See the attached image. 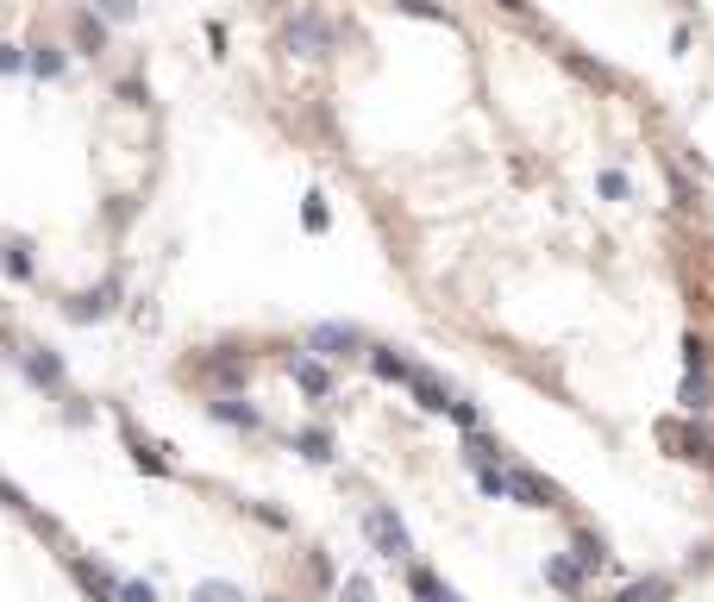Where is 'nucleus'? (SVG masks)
<instances>
[{"instance_id": "f8f14e48", "label": "nucleus", "mask_w": 714, "mask_h": 602, "mask_svg": "<svg viewBox=\"0 0 714 602\" xmlns=\"http://www.w3.org/2000/svg\"><path fill=\"white\" fill-rule=\"evenodd\" d=\"M614 602H671V577H639V584H627Z\"/></svg>"}, {"instance_id": "0eeeda50", "label": "nucleus", "mask_w": 714, "mask_h": 602, "mask_svg": "<svg viewBox=\"0 0 714 602\" xmlns=\"http://www.w3.org/2000/svg\"><path fill=\"white\" fill-rule=\"evenodd\" d=\"M289 377H295L314 402H326V396H332V377H326V364H320L314 352H295V358H289Z\"/></svg>"}, {"instance_id": "c756f323", "label": "nucleus", "mask_w": 714, "mask_h": 602, "mask_svg": "<svg viewBox=\"0 0 714 602\" xmlns=\"http://www.w3.org/2000/svg\"><path fill=\"white\" fill-rule=\"evenodd\" d=\"M270 602H282V596H270Z\"/></svg>"}, {"instance_id": "ddd939ff", "label": "nucleus", "mask_w": 714, "mask_h": 602, "mask_svg": "<svg viewBox=\"0 0 714 602\" xmlns=\"http://www.w3.org/2000/svg\"><path fill=\"white\" fill-rule=\"evenodd\" d=\"M32 76H44V82L63 76V51H57V44H32Z\"/></svg>"}, {"instance_id": "393cba45", "label": "nucleus", "mask_w": 714, "mask_h": 602, "mask_svg": "<svg viewBox=\"0 0 714 602\" xmlns=\"http://www.w3.org/2000/svg\"><path fill=\"white\" fill-rule=\"evenodd\" d=\"M339 602H376V590H370V577H345V590H339Z\"/></svg>"}, {"instance_id": "7ed1b4c3", "label": "nucleus", "mask_w": 714, "mask_h": 602, "mask_svg": "<svg viewBox=\"0 0 714 602\" xmlns=\"http://www.w3.org/2000/svg\"><path fill=\"white\" fill-rule=\"evenodd\" d=\"M364 345V333L351 327V320H320L314 333H307V352L314 358H345V352H357Z\"/></svg>"}, {"instance_id": "412c9836", "label": "nucleus", "mask_w": 714, "mask_h": 602, "mask_svg": "<svg viewBox=\"0 0 714 602\" xmlns=\"http://www.w3.org/2000/svg\"><path fill=\"white\" fill-rule=\"evenodd\" d=\"M301 220H307V233H326V195H307V207H301Z\"/></svg>"}, {"instance_id": "cd10ccee", "label": "nucleus", "mask_w": 714, "mask_h": 602, "mask_svg": "<svg viewBox=\"0 0 714 602\" xmlns=\"http://www.w3.org/2000/svg\"><path fill=\"white\" fill-rule=\"evenodd\" d=\"M401 13H420V19H445V7H433V0H401Z\"/></svg>"}, {"instance_id": "f03ea898", "label": "nucleus", "mask_w": 714, "mask_h": 602, "mask_svg": "<svg viewBox=\"0 0 714 602\" xmlns=\"http://www.w3.org/2000/svg\"><path fill=\"white\" fill-rule=\"evenodd\" d=\"M282 44H289L295 57H326L332 51V26H326V13L320 7H301L289 19V32H282Z\"/></svg>"}, {"instance_id": "f257e3e1", "label": "nucleus", "mask_w": 714, "mask_h": 602, "mask_svg": "<svg viewBox=\"0 0 714 602\" xmlns=\"http://www.w3.org/2000/svg\"><path fill=\"white\" fill-rule=\"evenodd\" d=\"M364 534H370V552H383V559H395V565L414 559V540H408V527H401V515L389 502L364 508Z\"/></svg>"}, {"instance_id": "39448f33", "label": "nucleus", "mask_w": 714, "mask_h": 602, "mask_svg": "<svg viewBox=\"0 0 714 602\" xmlns=\"http://www.w3.org/2000/svg\"><path fill=\"white\" fill-rule=\"evenodd\" d=\"M408 389H414V402H420L426 414H451V408L464 402V396H458V389H451L445 377H433V370H414V383H408Z\"/></svg>"}, {"instance_id": "6e6552de", "label": "nucleus", "mask_w": 714, "mask_h": 602, "mask_svg": "<svg viewBox=\"0 0 714 602\" xmlns=\"http://www.w3.org/2000/svg\"><path fill=\"white\" fill-rule=\"evenodd\" d=\"M408 590H414V602H464L458 590L445 584V577H433L426 565H414V571H408Z\"/></svg>"}, {"instance_id": "2eb2a0df", "label": "nucleus", "mask_w": 714, "mask_h": 602, "mask_svg": "<svg viewBox=\"0 0 714 602\" xmlns=\"http://www.w3.org/2000/svg\"><path fill=\"white\" fill-rule=\"evenodd\" d=\"M188 602H245V590L238 584H220V577H207V584H195V596Z\"/></svg>"}, {"instance_id": "9d476101", "label": "nucleus", "mask_w": 714, "mask_h": 602, "mask_svg": "<svg viewBox=\"0 0 714 602\" xmlns=\"http://www.w3.org/2000/svg\"><path fill=\"white\" fill-rule=\"evenodd\" d=\"M677 402H683L689 414H702V408L714 402V383H708V370H683V389H677Z\"/></svg>"}, {"instance_id": "9b49d317", "label": "nucleus", "mask_w": 714, "mask_h": 602, "mask_svg": "<svg viewBox=\"0 0 714 602\" xmlns=\"http://www.w3.org/2000/svg\"><path fill=\"white\" fill-rule=\"evenodd\" d=\"M545 584L564 590V596H577L583 590V565L577 559H545Z\"/></svg>"}, {"instance_id": "20e7f679", "label": "nucleus", "mask_w": 714, "mask_h": 602, "mask_svg": "<svg viewBox=\"0 0 714 602\" xmlns=\"http://www.w3.org/2000/svg\"><path fill=\"white\" fill-rule=\"evenodd\" d=\"M508 502H520V508H564V496H558L539 471H527V465L508 471Z\"/></svg>"}, {"instance_id": "6ab92c4d", "label": "nucleus", "mask_w": 714, "mask_h": 602, "mask_svg": "<svg viewBox=\"0 0 714 602\" xmlns=\"http://www.w3.org/2000/svg\"><path fill=\"white\" fill-rule=\"evenodd\" d=\"M26 370H32L38 383H63V364H57V352H32V364H26Z\"/></svg>"}, {"instance_id": "423d86ee", "label": "nucleus", "mask_w": 714, "mask_h": 602, "mask_svg": "<svg viewBox=\"0 0 714 602\" xmlns=\"http://www.w3.org/2000/svg\"><path fill=\"white\" fill-rule=\"evenodd\" d=\"M658 439L671 446L677 458H714V439H708V427H683V421H664L658 427Z\"/></svg>"}, {"instance_id": "c85d7f7f", "label": "nucleus", "mask_w": 714, "mask_h": 602, "mask_svg": "<svg viewBox=\"0 0 714 602\" xmlns=\"http://www.w3.org/2000/svg\"><path fill=\"white\" fill-rule=\"evenodd\" d=\"M495 7H508V13H527V0H495Z\"/></svg>"}, {"instance_id": "b1692460", "label": "nucleus", "mask_w": 714, "mask_h": 602, "mask_svg": "<svg viewBox=\"0 0 714 602\" xmlns=\"http://www.w3.org/2000/svg\"><path fill=\"white\" fill-rule=\"evenodd\" d=\"M13 69H32V51H19V44H0V76H13Z\"/></svg>"}, {"instance_id": "1a4fd4ad", "label": "nucleus", "mask_w": 714, "mask_h": 602, "mask_svg": "<svg viewBox=\"0 0 714 602\" xmlns=\"http://www.w3.org/2000/svg\"><path fill=\"white\" fill-rule=\"evenodd\" d=\"M370 370H376L383 383H414V370H420V364H408V358L395 352V345H376V352H370Z\"/></svg>"}, {"instance_id": "4468645a", "label": "nucleus", "mask_w": 714, "mask_h": 602, "mask_svg": "<svg viewBox=\"0 0 714 602\" xmlns=\"http://www.w3.org/2000/svg\"><path fill=\"white\" fill-rule=\"evenodd\" d=\"M0 264H7V276H19V283H26V276H32V258H26V239H7V245H0Z\"/></svg>"}, {"instance_id": "bb28decb", "label": "nucleus", "mask_w": 714, "mask_h": 602, "mask_svg": "<svg viewBox=\"0 0 714 602\" xmlns=\"http://www.w3.org/2000/svg\"><path fill=\"white\" fill-rule=\"evenodd\" d=\"M138 0H101V19H132Z\"/></svg>"}, {"instance_id": "a211bd4d", "label": "nucleus", "mask_w": 714, "mask_h": 602, "mask_svg": "<svg viewBox=\"0 0 714 602\" xmlns=\"http://www.w3.org/2000/svg\"><path fill=\"white\" fill-rule=\"evenodd\" d=\"M577 565H583V571L608 565V546H602V534H577Z\"/></svg>"}, {"instance_id": "f3484780", "label": "nucleus", "mask_w": 714, "mask_h": 602, "mask_svg": "<svg viewBox=\"0 0 714 602\" xmlns=\"http://www.w3.org/2000/svg\"><path fill=\"white\" fill-rule=\"evenodd\" d=\"M295 446H301L307 458H320V465H326V458H332V433H326V427H307V433H295Z\"/></svg>"}, {"instance_id": "4be33fe9", "label": "nucleus", "mask_w": 714, "mask_h": 602, "mask_svg": "<svg viewBox=\"0 0 714 602\" xmlns=\"http://www.w3.org/2000/svg\"><path fill=\"white\" fill-rule=\"evenodd\" d=\"M595 189H602L608 201H627V195H633V182H627L621 170H602V182H595Z\"/></svg>"}, {"instance_id": "5701e85b", "label": "nucleus", "mask_w": 714, "mask_h": 602, "mask_svg": "<svg viewBox=\"0 0 714 602\" xmlns=\"http://www.w3.org/2000/svg\"><path fill=\"white\" fill-rule=\"evenodd\" d=\"M213 414L232 421V427H257V408H238V402H213Z\"/></svg>"}, {"instance_id": "aec40b11", "label": "nucleus", "mask_w": 714, "mask_h": 602, "mask_svg": "<svg viewBox=\"0 0 714 602\" xmlns=\"http://www.w3.org/2000/svg\"><path fill=\"white\" fill-rule=\"evenodd\" d=\"M69 314H76V320H101L107 314V289L101 295H76V301H69Z\"/></svg>"}, {"instance_id": "dca6fc26", "label": "nucleus", "mask_w": 714, "mask_h": 602, "mask_svg": "<svg viewBox=\"0 0 714 602\" xmlns=\"http://www.w3.org/2000/svg\"><path fill=\"white\" fill-rule=\"evenodd\" d=\"M76 38H82V51H101V44H107V19L101 13H82L76 19Z\"/></svg>"}, {"instance_id": "a878e982", "label": "nucleus", "mask_w": 714, "mask_h": 602, "mask_svg": "<svg viewBox=\"0 0 714 602\" xmlns=\"http://www.w3.org/2000/svg\"><path fill=\"white\" fill-rule=\"evenodd\" d=\"M113 602H157V590L151 584H132V577H126V584H119V596Z\"/></svg>"}]
</instances>
